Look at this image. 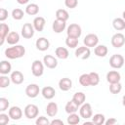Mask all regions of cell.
<instances>
[{"label": "cell", "mask_w": 125, "mask_h": 125, "mask_svg": "<svg viewBox=\"0 0 125 125\" xmlns=\"http://www.w3.org/2000/svg\"><path fill=\"white\" fill-rule=\"evenodd\" d=\"M24 53H25V49L21 45H17V46H14V47H10V48H7L5 50V56L9 59L21 58L24 55Z\"/></svg>", "instance_id": "cell-1"}, {"label": "cell", "mask_w": 125, "mask_h": 125, "mask_svg": "<svg viewBox=\"0 0 125 125\" xmlns=\"http://www.w3.org/2000/svg\"><path fill=\"white\" fill-rule=\"evenodd\" d=\"M124 63V58L119 54H114L109 59V64L113 68H120Z\"/></svg>", "instance_id": "cell-2"}, {"label": "cell", "mask_w": 125, "mask_h": 125, "mask_svg": "<svg viewBox=\"0 0 125 125\" xmlns=\"http://www.w3.org/2000/svg\"><path fill=\"white\" fill-rule=\"evenodd\" d=\"M66 33H67V36H69V37L79 38V36L81 35V27L77 23H71L67 27Z\"/></svg>", "instance_id": "cell-3"}, {"label": "cell", "mask_w": 125, "mask_h": 125, "mask_svg": "<svg viewBox=\"0 0 125 125\" xmlns=\"http://www.w3.org/2000/svg\"><path fill=\"white\" fill-rule=\"evenodd\" d=\"M125 43V36L122 33H115L112 37H111V44L113 47L115 48H120L124 45Z\"/></svg>", "instance_id": "cell-4"}, {"label": "cell", "mask_w": 125, "mask_h": 125, "mask_svg": "<svg viewBox=\"0 0 125 125\" xmlns=\"http://www.w3.org/2000/svg\"><path fill=\"white\" fill-rule=\"evenodd\" d=\"M38 114V107L35 105V104H27L24 108V115L29 118V119H32L34 117H36Z\"/></svg>", "instance_id": "cell-5"}, {"label": "cell", "mask_w": 125, "mask_h": 125, "mask_svg": "<svg viewBox=\"0 0 125 125\" xmlns=\"http://www.w3.org/2000/svg\"><path fill=\"white\" fill-rule=\"evenodd\" d=\"M34 34V26L31 25V23H24L22 28H21V35L23 36V38L25 39H29L33 36Z\"/></svg>", "instance_id": "cell-6"}, {"label": "cell", "mask_w": 125, "mask_h": 125, "mask_svg": "<svg viewBox=\"0 0 125 125\" xmlns=\"http://www.w3.org/2000/svg\"><path fill=\"white\" fill-rule=\"evenodd\" d=\"M43 70H44V67H43V64L40 61L36 60L32 62L31 71H32V74L34 76H41L43 74Z\"/></svg>", "instance_id": "cell-7"}, {"label": "cell", "mask_w": 125, "mask_h": 125, "mask_svg": "<svg viewBox=\"0 0 125 125\" xmlns=\"http://www.w3.org/2000/svg\"><path fill=\"white\" fill-rule=\"evenodd\" d=\"M98 36L94 33H89L84 38V44L87 47H95L98 44Z\"/></svg>", "instance_id": "cell-8"}, {"label": "cell", "mask_w": 125, "mask_h": 125, "mask_svg": "<svg viewBox=\"0 0 125 125\" xmlns=\"http://www.w3.org/2000/svg\"><path fill=\"white\" fill-rule=\"evenodd\" d=\"M90 49L89 47L87 46H83V47H79L76 51H75V56L77 58H80L82 60H85V59H88L90 57Z\"/></svg>", "instance_id": "cell-9"}, {"label": "cell", "mask_w": 125, "mask_h": 125, "mask_svg": "<svg viewBox=\"0 0 125 125\" xmlns=\"http://www.w3.org/2000/svg\"><path fill=\"white\" fill-rule=\"evenodd\" d=\"M25 94L29 98H35L39 94V87L36 84H29L25 89Z\"/></svg>", "instance_id": "cell-10"}, {"label": "cell", "mask_w": 125, "mask_h": 125, "mask_svg": "<svg viewBox=\"0 0 125 125\" xmlns=\"http://www.w3.org/2000/svg\"><path fill=\"white\" fill-rule=\"evenodd\" d=\"M80 115H81V117L86 118V119L92 116V107H91L90 104H88V103L83 104V105L80 108Z\"/></svg>", "instance_id": "cell-11"}, {"label": "cell", "mask_w": 125, "mask_h": 125, "mask_svg": "<svg viewBox=\"0 0 125 125\" xmlns=\"http://www.w3.org/2000/svg\"><path fill=\"white\" fill-rule=\"evenodd\" d=\"M43 61H44L45 65H46L47 67H49V68H55V67L57 66V64H58L57 59H56L55 57L51 56V55H46V56L44 57Z\"/></svg>", "instance_id": "cell-12"}, {"label": "cell", "mask_w": 125, "mask_h": 125, "mask_svg": "<svg viewBox=\"0 0 125 125\" xmlns=\"http://www.w3.org/2000/svg\"><path fill=\"white\" fill-rule=\"evenodd\" d=\"M50 46V42L48 41V39L44 38V37H41V38H38L36 40V48L40 51H46Z\"/></svg>", "instance_id": "cell-13"}, {"label": "cell", "mask_w": 125, "mask_h": 125, "mask_svg": "<svg viewBox=\"0 0 125 125\" xmlns=\"http://www.w3.org/2000/svg\"><path fill=\"white\" fill-rule=\"evenodd\" d=\"M65 28V21H62V20H55L54 22H53V30L57 33H60L62 32L63 29Z\"/></svg>", "instance_id": "cell-14"}, {"label": "cell", "mask_w": 125, "mask_h": 125, "mask_svg": "<svg viewBox=\"0 0 125 125\" xmlns=\"http://www.w3.org/2000/svg\"><path fill=\"white\" fill-rule=\"evenodd\" d=\"M106 80L108 83H117L120 81V74L119 72L117 71H114V70H111L109 72H107L106 74Z\"/></svg>", "instance_id": "cell-15"}, {"label": "cell", "mask_w": 125, "mask_h": 125, "mask_svg": "<svg viewBox=\"0 0 125 125\" xmlns=\"http://www.w3.org/2000/svg\"><path fill=\"white\" fill-rule=\"evenodd\" d=\"M21 115H22V112L19 106H12L9 109V116L14 120L20 119L21 117Z\"/></svg>", "instance_id": "cell-16"}, {"label": "cell", "mask_w": 125, "mask_h": 125, "mask_svg": "<svg viewBox=\"0 0 125 125\" xmlns=\"http://www.w3.org/2000/svg\"><path fill=\"white\" fill-rule=\"evenodd\" d=\"M72 86V82L69 78L67 77H64V78H62L60 81H59V87L61 90L62 91H68Z\"/></svg>", "instance_id": "cell-17"}, {"label": "cell", "mask_w": 125, "mask_h": 125, "mask_svg": "<svg viewBox=\"0 0 125 125\" xmlns=\"http://www.w3.org/2000/svg\"><path fill=\"white\" fill-rule=\"evenodd\" d=\"M55 94H56V91H55V89H54L53 87H51V86H46V87H44V88L42 89V95H43V97H44L45 99L50 100V99L54 98Z\"/></svg>", "instance_id": "cell-18"}, {"label": "cell", "mask_w": 125, "mask_h": 125, "mask_svg": "<svg viewBox=\"0 0 125 125\" xmlns=\"http://www.w3.org/2000/svg\"><path fill=\"white\" fill-rule=\"evenodd\" d=\"M45 25V19L43 17H37L33 21V26L37 31H42Z\"/></svg>", "instance_id": "cell-19"}, {"label": "cell", "mask_w": 125, "mask_h": 125, "mask_svg": "<svg viewBox=\"0 0 125 125\" xmlns=\"http://www.w3.org/2000/svg\"><path fill=\"white\" fill-rule=\"evenodd\" d=\"M46 112L49 116H55L58 112V105L54 102H50L46 106Z\"/></svg>", "instance_id": "cell-20"}, {"label": "cell", "mask_w": 125, "mask_h": 125, "mask_svg": "<svg viewBox=\"0 0 125 125\" xmlns=\"http://www.w3.org/2000/svg\"><path fill=\"white\" fill-rule=\"evenodd\" d=\"M11 80L15 84H21L23 81V75H22V73L21 71L16 70V71L12 72V74H11Z\"/></svg>", "instance_id": "cell-21"}, {"label": "cell", "mask_w": 125, "mask_h": 125, "mask_svg": "<svg viewBox=\"0 0 125 125\" xmlns=\"http://www.w3.org/2000/svg\"><path fill=\"white\" fill-rule=\"evenodd\" d=\"M78 106L79 104L77 103H75L73 100L67 102V104H65V111L67 113H74L78 110Z\"/></svg>", "instance_id": "cell-22"}, {"label": "cell", "mask_w": 125, "mask_h": 125, "mask_svg": "<svg viewBox=\"0 0 125 125\" xmlns=\"http://www.w3.org/2000/svg\"><path fill=\"white\" fill-rule=\"evenodd\" d=\"M9 32V26L6 23H1L0 24V45L3 44L4 39L8 35Z\"/></svg>", "instance_id": "cell-23"}, {"label": "cell", "mask_w": 125, "mask_h": 125, "mask_svg": "<svg viewBox=\"0 0 125 125\" xmlns=\"http://www.w3.org/2000/svg\"><path fill=\"white\" fill-rule=\"evenodd\" d=\"M6 40H7V42H8L9 44L14 45V44H16V43L19 42L20 36H19V34H18L16 31H12V32H10V33L7 35Z\"/></svg>", "instance_id": "cell-24"}, {"label": "cell", "mask_w": 125, "mask_h": 125, "mask_svg": "<svg viewBox=\"0 0 125 125\" xmlns=\"http://www.w3.org/2000/svg\"><path fill=\"white\" fill-rule=\"evenodd\" d=\"M112 25L116 30H123L125 28V20L121 18H116L113 20Z\"/></svg>", "instance_id": "cell-25"}, {"label": "cell", "mask_w": 125, "mask_h": 125, "mask_svg": "<svg viewBox=\"0 0 125 125\" xmlns=\"http://www.w3.org/2000/svg\"><path fill=\"white\" fill-rule=\"evenodd\" d=\"M55 53H56L57 57L60 58V59H62V60H64V59H66L68 57V51L64 47H58L56 49Z\"/></svg>", "instance_id": "cell-26"}, {"label": "cell", "mask_w": 125, "mask_h": 125, "mask_svg": "<svg viewBox=\"0 0 125 125\" xmlns=\"http://www.w3.org/2000/svg\"><path fill=\"white\" fill-rule=\"evenodd\" d=\"M11 63L7 61H2L0 62V73L2 74H7L11 71Z\"/></svg>", "instance_id": "cell-27"}, {"label": "cell", "mask_w": 125, "mask_h": 125, "mask_svg": "<svg viewBox=\"0 0 125 125\" xmlns=\"http://www.w3.org/2000/svg\"><path fill=\"white\" fill-rule=\"evenodd\" d=\"M38 11H39V7H38L37 4H34V3L27 5V7L25 8V12H26V14L31 15V16L36 15V14L38 13Z\"/></svg>", "instance_id": "cell-28"}, {"label": "cell", "mask_w": 125, "mask_h": 125, "mask_svg": "<svg viewBox=\"0 0 125 125\" xmlns=\"http://www.w3.org/2000/svg\"><path fill=\"white\" fill-rule=\"evenodd\" d=\"M94 52L98 57H104L107 54V48L104 45H99L95 48Z\"/></svg>", "instance_id": "cell-29"}, {"label": "cell", "mask_w": 125, "mask_h": 125, "mask_svg": "<svg viewBox=\"0 0 125 125\" xmlns=\"http://www.w3.org/2000/svg\"><path fill=\"white\" fill-rule=\"evenodd\" d=\"M85 99H86V96H85V94L82 93V92H77V93H75L74 96H73V98H72V100H73L75 103H77L79 105L82 104L85 102Z\"/></svg>", "instance_id": "cell-30"}, {"label": "cell", "mask_w": 125, "mask_h": 125, "mask_svg": "<svg viewBox=\"0 0 125 125\" xmlns=\"http://www.w3.org/2000/svg\"><path fill=\"white\" fill-rule=\"evenodd\" d=\"M56 18L59 20H62V21H66L68 19V13L66 10L64 9H59L56 12Z\"/></svg>", "instance_id": "cell-31"}, {"label": "cell", "mask_w": 125, "mask_h": 125, "mask_svg": "<svg viewBox=\"0 0 125 125\" xmlns=\"http://www.w3.org/2000/svg\"><path fill=\"white\" fill-rule=\"evenodd\" d=\"M89 77H90V85L92 86H96L99 84L100 82V76L97 72H90L89 73Z\"/></svg>", "instance_id": "cell-32"}, {"label": "cell", "mask_w": 125, "mask_h": 125, "mask_svg": "<svg viewBox=\"0 0 125 125\" xmlns=\"http://www.w3.org/2000/svg\"><path fill=\"white\" fill-rule=\"evenodd\" d=\"M80 121L79 116L75 113H69V116L67 117V123L70 125H76Z\"/></svg>", "instance_id": "cell-33"}, {"label": "cell", "mask_w": 125, "mask_h": 125, "mask_svg": "<svg viewBox=\"0 0 125 125\" xmlns=\"http://www.w3.org/2000/svg\"><path fill=\"white\" fill-rule=\"evenodd\" d=\"M93 122H94V124H96V125H103L105 121H104V114H102V113H97V114H95L94 115V117H93Z\"/></svg>", "instance_id": "cell-34"}, {"label": "cell", "mask_w": 125, "mask_h": 125, "mask_svg": "<svg viewBox=\"0 0 125 125\" xmlns=\"http://www.w3.org/2000/svg\"><path fill=\"white\" fill-rule=\"evenodd\" d=\"M79 83L82 85V86H89L90 85V77H89V74H82L80 75L79 77Z\"/></svg>", "instance_id": "cell-35"}, {"label": "cell", "mask_w": 125, "mask_h": 125, "mask_svg": "<svg viewBox=\"0 0 125 125\" xmlns=\"http://www.w3.org/2000/svg\"><path fill=\"white\" fill-rule=\"evenodd\" d=\"M109 91L112 94H118L121 91V84L119 82H117V83H111L109 85Z\"/></svg>", "instance_id": "cell-36"}, {"label": "cell", "mask_w": 125, "mask_h": 125, "mask_svg": "<svg viewBox=\"0 0 125 125\" xmlns=\"http://www.w3.org/2000/svg\"><path fill=\"white\" fill-rule=\"evenodd\" d=\"M65 44L70 48H75L78 44V38H73V37L67 36V38L65 40Z\"/></svg>", "instance_id": "cell-37"}, {"label": "cell", "mask_w": 125, "mask_h": 125, "mask_svg": "<svg viewBox=\"0 0 125 125\" xmlns=\"http://www.w3.org/2000/svg\"><path fill=\"white\" fill-rule=\"evenodd\" d=\"M12 16H13V18L15 20H21L23 17V11L21 10V9H19V8L14 9L13 12H12Z\"/></svg>", "instance_id": "cell-38"}, {"label": "cell", "mask_w": 125, "mask_h": 125, "mask_svg": "<svg viewBox=\"0 0 125 125\" xmlns=\"http://www.w3.org/2000/svg\"><path fill=\"white\" fill-rule=\"evenodd\" d=\"M9 106V101L5 98H0V110L4 111Z\"/></svg>", "instance_id": "cell-39"}, {"label": "cell", "mask_w": 125, "mask_h": 125, "mask_svg": "<svg viewBox=\"0 0 125 125\" xmlns=\"http://www.w3.org/2000/svg\"><path fill=\"white\" fill-rule=\"evenodd\" d=\"M10 84V79L6 76H1L0 77V87L1 88H5L7 86H9Z\"/></svg>", "instance_id": "cell-40"}, {"label": "cell", "mask_w": 125, "mask_h": 125, "mask_svg": "<svg viewBox=\"0 0 125 125\" xmlns=\"http://www.w3.org/2000/svg\"><path fill=\"white\" fill-rule=\"evenodd\" d=\"M64 4L67 8H70V9H73L77 6L78 4V1L77 0H65L64 1Z\"/></svg>", "instance_id": "cell-41"}, {"label": "cell", "mask_w": 125, "mask_h": 125, "mask_svg": "<svg viewBox=\"0 0 125 125\" xmlns=\"http://www.w3.org/2000/svg\"><path fill=\"white\" fill-rule=\"evenodd\" d=\"M36 124H37V125H49L50 122H49V120H48L46 117L40 116V117H38V119L36 120Z\"/></svg>", "instance_id": "cell-42"}, {"label": "cell", "mask_w": 125, "mask_h": 125, "mask_svg": "<svg viewBox=\"0 0 125 125\" xmlns=\"http://www.w3.org/2000/svg\"><path fill=\"white\" fill-rule=\"evenodd\" d=\"M10 117V116H9ZM9 117L7 114H4V113H1L0 114V125H6L8 124L9 122Z\"/></svg>", "instance_id": "cell-43"}, {"label": "cell", "mask_w": 125, "mask_h": 125, "mask_svg": "<svg viewBox=\"0 0 125 125\" xmlns=\"http://www.w3.org/2000/svg\"><path fill=\"white\" fill-rule=\"evenodd\" d=\"M8 17V11L4 8L0 9V21H5Z\"/></svg>", "instance_id": "cell-44"}, {"label": "cell", "mask_w": 125, "mask_h": 125, "mask_svg": "<svg viewBox=\"0 0 125 125\" xmlns=\"http://www.w3.org/2000/svg\"><path fill=\"white\" fill-rule=\"evenodd\" d=\"M104 123H105V125H113V124H116L117 123V120L115 118H109Z\"/></svg>", "instance_id": "cell-45"}, {"label": "cell", "mask_w": 125, "mask_h": 125, "mask_svg": "<svg viewBox=\"0 0 125 125\" xmlns=\"http://www.w3.org/2000/svg\"><path fill=\"white\" fill-rule=\"evenodd\" d=\"M52 125H63V122L62 120H59V119H56V120H53L51 122Z\"/></svg>", "instance_id": "cell-46"}, {"label": "cell", "mask_w": 125, "mask_h": 125, "mask_svg": "<svg viewBox=\"0 0 125 125\" xmlns=\"http://www.w3.org/2000/svg\"><path fill=\"white\" fill-rule=\"evenodd\" d=\"M17 1H18V3H20V4H25V3L28 2V0H17Z\"/></svg>", "instance_id": "cell-47"}, {"label": "cell", "mask_w": 125, "mask_h": 125, "mask_svg": "<svg viewBox=\"0 0 125 125\" xmlns=\"http://www.w3.org/2000/svg\"><path fill=\"white\" fill-rule=\"evenodd\" d=\"M92 124H94L93 121H92V122H85V123H84V125H92Z\"/></svg>", "instance_id": "cell-48"}, {"label": "cell", "mask_w": 125, "mask_h": 125, "mask_svg": "<svg viewBox=\"0 0 125 125\" xmlns=\"http://www.w3.org/2000/svg\"><path fill=\"white\" fill-rule=\"evenodd\" d=\"M122 104H123V105L125 106V95L123 96V99H122Z\"/></svg>", "instance_id": "cell-49"}, {"label": "cell", "mask_w": 125, "mask_h": 125, "mask_svg": "<svg viewBox=\"0 0 125 125\" xmlns=\"http://www.w3.org/2000/svg\"><path fill=\"white\" fill-rule=\"evenodd\" d=\"M123 19H124V20H125V11H124V12H123Z\"/></svg>", "instance_id": "cell-50"}]
</instances>
